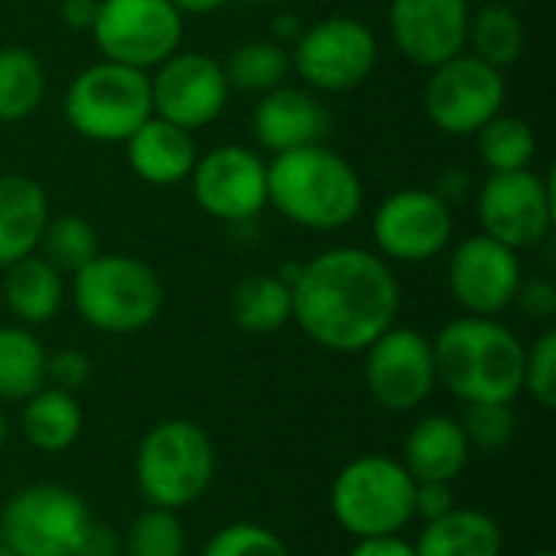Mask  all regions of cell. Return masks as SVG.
<instances>
[{
    "mask_svg": "<svg viewBox=\"0 0 556 556\" xmlns=\"http://www.w3.org/2000/svg\"><path fill=\"white\" fill-rule=\"evenodd\" d=\"M91 381V358L78 349L46 352V384L62 391H78Z\"/></svg>",
    "mask_w": 556,
    "mask_h": 556,
    "instance_id": "cell-37",
    "label": "cell"
},
{
    "mask_svg": "<svg viewBox=\"0 0 556 556\" xmlns=\"http://www.w3.org/2000/svg\"><path fill=\"white\" fill-rule=\"evenodd\" d=\"M218 469L208 430L186 417L160 420L147 430L134 456V482L150 508L182 511L195 505Z\"/></svg>",
    "mask_w": 556,
    "mask_h": 556,
    "instance_id": "cell-4",
    "label": "cell"
},
{
    "mask_svg": "<svg viewBox=\"0 0 556 556\" xmlns=\"http://www.w3.org/2000/svg\"><path fill=\"white\" fill-rule=\"evenodd\" d=\"M349 556H417V547L410 541H404L401 534H384V538L355 541Z\"/></svg>",
    "mask_w": 556,
    "mask_h": 556,
    "instance_id": "cell-41",
    "label": "cell"
},
{
    "mask_svg": "<svg viewBox=\"0 0 556 556\" xmlns=\"http://www.w3.org/2000/svg\"><path fill=\"white\" fill-rule=\"evenodd\" d=\"M293 319L326 352H365L397 323L401 283L391 264L365 248H329L293 280Z\"/></svg>",
    "mask_w": 556,
    "mask_h": 556,
    "instance_id": "cell-1",
    "label": "cell"
},
{
    "mask_svg": "<svg viewBox=\"0 0 556 556\" xmlns=\"http://www.w3.org/2000/svg\"><path fill=\"white\" fill-rule=\"evenodd\" d=\"M251 3H283V0H251Z\"/></svg>",
    "mask_w": 556,
    "mask_h": 556,
    "instance_id": "cell-47",
    "label": "cell"
},
{
    "mask_svg": "<svg viewBox=\"0 0 556 556\" xmlns=\"http://www.w3.org/2000/svg\"><path fill=\"white\" fill-rule=\"evenodd\" d=\"M365 388L371 401L388 414H410L437 391L433 342L410 329L391 326L365 349Z\"/></svg>",
    "mask_w": 556,
    "mask_h": 556,
    "instance_id": "cell-12",
    "label": "cell"
},
{
    "mask_svg": "<svg viewBox=\"0 0 556 556\" xmlns=\"http://www.w3.org/2000/svg\"><path fill=\"white\" fill-rule=\"evenodd\" d=\"M505 72L472 52H459L430 68L424 88L427 117L450 137H476V130L505 108Z\"/></svg>",
    "mask_w": 556,
    "mask_h": 556,
    "instance_id": "cell-10",
    "label": "cell"
},
{
    "mask_svg": "<svg viewBox=\"0 0 556 556\" xmlns=\"http://www.w3.org/2000/svg\"><path fill=\"white\" fill-rule=\"evenodd\" d=\"M290 62L309 91L342 94L368 81L378 65V39L355 16H326L303 29Z\"/></svg>",
    "mask_w": 556,
    "mask_h": 556,
    "instance_id": "cell-9",
    "label": "cell"
},
{
    "mask_svg": "<svg viewBox=\"0 0 556 556\" xmlns=\"http://www.w3.org/2000/svg\"><path fill=\"white\" fill-rule=\"evenodd\" d=\"M433 342L437 384L463 404H515L525 394L528 345L498 316L450 319Z\"/></svg>",
    "mask_w": 556,
    "mask_h": 556,
    "instance_id": "cell-2",
    "label": "cell"
},
{
    "mask_svg": "<svg viewBox=\"0 0 556 556\" xmlns=\"http://www.w3.org/2000/svg\"><path fill=\"white\" fill-rule=\"evenodd\" d=\"M254 137L267 153H287L309 143H323L329 134V111L309 88L280 85L261 94L254 104Z\"/></svg>",
    "mask_w": 556,
    "mask_h": 556,
    "instance_id": "cell-19",
    "label": "cell"
},
{
    "mask_svg": "<svg viewBox=\"0 0 556 556\" xmlns=\"http://www.w3.org/2000/svg\"><path fill=\"white\" fill-rule=\"evenodd\" d=\"M231 319L241 332L270 336L293 319V290L277 274H254L231 293Z\"/></svg>",
    "mask_w": 556,
    "mask_h": 556,
    "instance_id": "cell-26",
    "label": "cell"
},
{
    "mask_svg": "<svg viewBox=\"0 0 556 556\" xmlns=\"http://www.w3.org/2000/svg\"><path fill=\"white\" fill-rule=\"evenodd\" d=\"M479 225L482 235L525 251L541 244L554 228V186L547 176L531 169L492 173L479 189Z\"/></svg>",
    "mask_w": 556,
    "mask_h": 556,
    "instance_id": "cell-13",
    "label": "cell"
},
{
    "mask_svg": "<svg viewBox=\"0 0 556 556\" xmlns=\"http://www.w3.org/2000/svg\"><path fill=\"white\" fill-rule=\"evenodd\" d=\"M147 117H153V98L143 68L101 59L81 68L65 91L68 127L94 143H124Z\"/></svg>",
    "mask_w": 556,
    "mask_h": 556,
    "instance_id": "cell-7",
    "label": "cell"
},
{
    "mask_svg": "<svg viewBox=\"0 0 556 556\" xmlns=\"http://www.w3.org/2000/svg\"><path fill=\"white\" fill-rule=\"evenodd\" d=\"M192 195L199 208L218 222L244 225L267 208V163L248 147L225 143L195 160Z\"/></svg>",
    "mask_w": 556,
    "mask_h": 556,
    "instance_id": "cell-15",
    "label": "cell"
},
{
    "mask_svg": "<svg viewBox=\"0 0 556 556\" xmlns=\"http://www.w3.org/2000/svg\"><path fill=\"white\" fill-rule=\"evenodd\" d=\"M91 36L108 62L147 72L182 46V13L169 0H98Z\"/></svg>",
    "mask_w": 556,
    "mask_h": 556,
    "instance_id": "cell-11",
    "label": "cell"
},
{
    "mask_svg": "<svg viewBox=\"0 0 556 556\" xmlns=\"http://www.w3.org/2000/svg\"><path fill=\"white\" fill-rule=\"evenodd\" d=\"M521 277L518 251L489 235L459 241L446 267L450 293L469 316H502L515 303Z\"/></svg>",
    "mask_w": 556,
    "mask_h": 556,
    "instance_id": "cell-17",
    "label": "cell"
},
{
    "mask_svg": "<svg viewBox=\"0 0 556 556\" xmlns=\"http://www.w3.org/2000/svg\"><path fill=\"white\" fill-rule=\"evenodd\" d=\"M456 508V492L450 482H414V518L424 525L440 521Z\"/></svg>",
    "mask_w": 556,
    "mask_h": 556,
    "instance_id": "cell-39",
    "label": "cell"
},
{
    "mask_svg": "<svg viewBox=\"0 0 556 556\" xmlns=\"http://www.w3.org/2000/svg\"><path fill=\"white\" fill-rule=\"evenodd\" d=\"M127 163L130 169L150 182V186H179L189 179L195 160H199V147L192 130L169 124L163 117H147L127 140Z\"/></svg>",
    "mask_w": 556,
    "mask_h": 556,
    "instance_id": "cell-20",
    "label": "cell"
},
{
    "mask_svg": "<svg viewBox=\"0 0 556 556\" xmlns=\"http://www.w3.org/2000/svg\"><path fill=\"white\" fill-rule=\"evenodd\" d=\"M36 251H42L39 257H46L62 277L81 270L94 254H101L98 231L81 215H49Z\"/></svg>",
    "mask_w": 556,
    "mask_h": 556,
    "instance_id": "cell-32",
    "label": "cell"
},
{
    "mask_svg": "<svg viewBox=\"0 0 556 556\" xmlns=\"http://www.w3.org/2000/svg\"><path fill=\"white\" fill-rule=\"evenodd\" d=\"M371 235L384 261H433L453 241V205L433 189H397L375 208Z\"/></svg>",
    "mask_w": 556,
    "mask_h": 556,
    "instance_id": "cell-14",
    "label": "cell"
},
{
    "mask_svg": "<svg viewBox=\"0 0 556 556\" xmlns=\"http://www.w3.org/2000/svg\"><path fill=\"white\" fill-rule=\"evenodd\" d=\"M479 156L492 173H515V169H531L538 156V134L534 127L518 117L498 111L489 124L476 130Z\"/></svg>",
    "mask_w": 556,
    "mask_h": 556,
    "instance_id": "cell-31",
    "label": "cell"
},
{
    "mask_svg": "<svg viewBox=\"0 0 556 556\" xmlns=\"http://www.w3.org/2000/svg\"><path fill=\"white\" fill-rule=\"evenodd\" d=\"M469 446L482 453H498L511 446L518 433V417L511 404H466V414L459 417Z\"/></svg>",
    "mask_w": 556,
    "mask_h": 556,
    "instance_id": "cell-35",
    "label": "cell"
},
{
    "mask_svg": "<svg viewBox=\"0 0 556 556\" xmlns=\"http://www.w3.org/2000/svg\"><path fill=\"white\" fill-rule=\"evenodd\" d=\"M414 547L417 556H502L505 534L492 515L456 505L440 521L424 525V534Z\"/></svg>",
    "mask_w": 556,
    "mask_h": 556,
    "instance_id": "cell-25",
    "label": "cell"
},
{
    "mask_svg": "<svg viewBox=\"0 0 556 556\" xmlns=\"http://www.w3.org/2000/svg\"><path fill=\"white\" fill-rule=\"evenodd\" d=\"M528 556H556L554 551H534V554H528Z\"/></svg>",
    "mask_w": 556,
    "mask_h": 556,
    "instance_id": "cell-46",
    "label": "cell"
},
{
    "mask_svg": "<svg viewBox=\"0 0 556 556\" xmlns=\"http://www.w3.org/2000/svg\"><path fill=\"white\" fill-rule=\"evenodd\" d=\"M202 556H293V551L277 531L254 521H235L205 541Z\"/></svg>",
    "mask_w": 556,
    "mask_h": 556,
    "instance_id": "cell-34",
    "label": "cell"
},
{
    "mask_svg": "<svg viewBox=\"0 0 556 556\" xmlns=\"http://www.w3.org/2000/svg\"><path fill=\"white\" fill-rule=\"evenodd\" d=\"M49 222L42 186L23 173H0V270L36 254Z\"/></svg>",
    "mask_w": 556,
    "mask_h": 556,
    "instance_id": "cell-22",
    "label": "cell"
},
{
    "mask_svg": "<svg viewBox=\"0 0 556 556\" xmlns=\"http://www.w3.org/2000/svg\"><path fill=\"white\" fill-rule=\"evenodd\" d=\"M525 42H528V33H525V20L505 7V3H485L479 7L476 13H469V26H466V49L495 65V68H508L521 59L525 52Z\"/></svg>",
    "mask_w": 556,
    "mask_h": 556,
    "instance_id": "cell-28",
    "label": "cell"
},
{
    "mask_svg": "<svg viewBox=\"0 0 556 556\" xmlns=\"http://www.w3.org/2000/svg\"><path fill=\"white\" fill-rule=\"evenodd\" d=\"M329 508L336 525L355 541L401 534L414 521V479L397 456H355L332 479Z\"/></svg>",
    "mask_w": 556,
    "mask_h": 556,
    "instance_id": "cell-6",
    "label": "cell"
},
{
    "mask_svg": "<svg viewBox=\"0 0 556 556\" xmlns=\"http://www.w3.org/2000/svg\"><path fill=\"white\" fill-rule=\"evenodd\" d=\"M267 205L300 228L339 231L358 218L365 186L342 153L309 143L267 163Z\"/></svg>",
    "mask_w": 556,
    "mask_h": 556,
    "instance_id": "cell-3",
    "label": "cell"
},
{
    "mask_svg": "<svg viewBox=\"0 0 556 556\" xmlns=\"http://www.w3.org/2000/svg\"><path fill=\"white\" fill-rule=\"evenodd\" d=\"M222 68H225V78H228L231 88L264 94L270 88L287 85V78L293 72V62H290L287 46H280L274 39H251V42L235 46Z\"/></svg>",
    "mask_w": 556,
    "mask_h": 556,
    "instance_id": "cell-30",
    "label": "cell"
},
{
    "mask_svg": "<svg viewBox=\"0 0 556 556\" xmlns=\"http://www.w3.org/2000/svg\"><path fill=\"white\" fill-rule=\"evenodd\" d=\"M81 427H85V414L72 391L46 384L33 397L23 401L20 433L36 453L59 456V453L72 450L81 437Z\"/></svg>",
    "mask_w": 556,
    "mask_h": 556,
    "instance_id": "cell-23",
    "label": "cell"
},
{
    "mask_svg": "<svg viewBox=\"0 0 556 556\" xmlns=\"http://www.w3.org/2000/svg\"><path fill=\"white\" fill-rule=\"evenodd\" d=\"M469 13V0H391L388 29L407 62L437 68L466 52Z\"/></svg>",
    "mask_w": 556,
    "mask_h": 556,
    "instance_id": "cell-18",
    "label": "cell"
},
{
    "mask_svg": "<svg viewBox=\"0 0 556 556\" xmlns=\"http://www.w3.org/2000/svg\"><path fill=\"white\" fill-rule=\"evenodd\" d=\"M511 306H518L521 316L534 323H551L556 316V283L551 277H521Z\"/></svg>",
    "mask_w": 556,
    "mask_h": 556,
    "instance_id": "cell-38",
    "label": "cell"
},
{
    "mask_svg": "<svg viewBox=\"0 0 556 556\" xmlns=\"http://www.w3.org/2000/svg\"><path fill=\"white\" fill-rule=\"evenodd\" d=\"M98 16V0H62L59 3V20L72 33H91Z\"/></svg>",
    "mask_w": 556,
    "mask_h": 556,
    "instance_id": "cell-42",
    "label": "cell"
},
{
    "mask_svg": "<svg viewBox=\"0 0 556 556\" xmlns=\"http://www.w3.org/2000/svg\"><path fill=\"white\" fill-rule=\"evenodd\" d=\"M75 556H121V534L91 518V525H88V531H85Z\"/></svg>",
    "mask_w": 556,
    "mask_h": 556,
    "instance_id": "cell-40",
    "label": "cell"
},
{
    "mask_svg": "<svg viewBox=\"0 0 556 556\" xmlns=\"http://www.w3.org/2000/svg\"><path fill=\"white\" fill-rule=\"evenodd\" d=\"M303 20L296 16V13H280L277 20H274V42H280V46H287V49H293V42L303 36Z\"/></svg>",
    "mask_w": 556,
    "mask_h": 556,
    "instance_id": "cell-43",
    "label": "cell"
},
{
    "mask_svg": "<svg viewBox=\"0 0 556 556\" xmlns=\"http://www.w3.org/2000/svg\"><path fill=\"white\" fill-rule=\"evenodd\" d=\"M7 417H3V410H0V453H3V446H7Z\"/></svg>",
    "mask_w": 556,
    "mask_h": 556,
    "instance_id": "cell-45",
    "label": "cell"
},
{
    "mask_svg": "<svg viewBox=\"0 0 556 556\" xmlns=\"http://www.w3.org/2000/svg\"><path fill=\"white\" fill-rule=\"evenodd\" d=\"M46 388V345L29 326H0V401L23 404Z\"/></svg>",
    "mask_w": 556,
    "mask_h": 556,
    "instance_id": "cell-27",
    "label": "cell"
},
{
    "mask_svg": "<svg viewBox=\"0 0 556 556\" xmlns=\"http://www.w3.org/2000/svg\"><path fill=\"white\" fill-rule=\"evenodd\" d=\"M0 556H13V554H10V551H7V547L0 544Z\"/></svg>",
    "mask_w": 556,
    "mask_h": 556,
    "instance_id": "cell-48",
    "label": "cell"
},
{
    "mask_svg": "<svg viewBox=\"0 0 556 556\" xmlns=\"http://www.w3.org/2000/svg\"><path fill=\"white\" fill-rule=\"evenodd\" d=\"M72 303L94 332L130 336L160 319L166 290L150 264L130 254H94L72 274Z\"/></svg>",
    "mask_w": 556,
    "mask_h": 556,
    "instance_id": "cell-5",
    "label": "cell"
},
{
    "mask_svg": "<svg viewBox=\"0 0 556 556\" xmlns=\"http://www.w3.org/2000/svg\"><path fill=\"white\" fill-rule=\"evenodd\" d=\"M121 556H186V525L179 511H140L121 534Z\"/></svg>",
    "mask_w": 556,
    "mask_h": 556,
    "instance_id": "cell-33",
    "label": "cell"
},
{
    "mask_svg": "<svg viewBox=\"0 0 556 556\" xmlns=\"http://www.w3.org/2000/svg\"><path fill=\"white\" fill-rule=\"evenodd\" d=\"M182 16H205V13H215L218 7H225L228 0H169Z\"/></svg>",
    "mask_w": 556,
    "mask_h": 556,
    "instance_id": "cell-44",
    "label": "cell"
},
{
    "mask_svg": "<svg viewBox=\"0 0 556 556\" xmlns=\"http://www.w3.org/2000/svg\"><path fill=\"white\" fill-rule=\"evenodd\" d=\"M65 300L62 274L39 254H29L3 267V303L20 326H46L55 319Z\"/></svg>",
    "mask_w": 556,
    "mask_h": 556,
    "instance_id": "cell-24",
    "label": "cell"
},
{
    "mask_svg": "<svg viewBox=\"0 0 556 556\" xmlns=\"http://www.w3.org/2000/svg\"><path fill=\"white\" fill-rule=\"evenodd\" d=\"M228 94L231 85L225 78V68L208 52L176 49L150 75L153 114L186 130H199L212 124L225 111Z\"/></svg>",
    "mask_w": 556,
    "mask_h": 556,
    "instance_id": "cell-16",
    "label": "cell"
},
{
    "mask_svg": "<svg viewBox=\"0 0 556 556\" xmlns=\"http://www.w3.org/2000/svg\"><path fill=\"white\" fill-rule=\"evenodd\" d=\"M525 391L544 410L556 407V332L544 329L525 352Z\"/></svg>",
    "mask_w": 556,
    "mask_h": 556,
    "instance_id": "cell-36",
    "label": "cell"
},
{
    "mask_svg": "<svg viewBox=\"0 0 556 556\" xmlns=\"http://www.w3.org/2000/svg\"><path fill=\"white\" fill-rule=\"evenodd\" d=\"M472 456L469 437L459 417L430 414L414 424L404 440L401 466L410 472L414 482H453L466 469Z\"/></svg>",
    "mask_w": 556,
    "mask_h": 556,
    "instance_id": "cell-21",
    "label": "cell"
},
{
    "mask_svg": "<svg viewBox=\"0 0 556 556\" xmlns=\"http://www.w3.org/2000/svg\"><path fill=\"white\" fill-rule=\"evenodd\" d=\"M88 525V502L75 489L36 482L0 508V544L13 556H75Z\"/></svg>",
    "mask_w": 556,
    "mask_h": 556,
    "instance_id": "cell-8",
    "label": "cell"
},
{
    "mask_svg": "<svg viewBox=\"0 0 556 556\" xmlns=\"http://www.w3.org/2000/svg\"><path fill=\"white\" fill-rule=\"evenodd\" d=\"M46 98V68L26 46H0V121L16 124L36 114Z\"/></svg>",
    "mask_w": 556,
    "mask_h": 556,
    "instance_id": "cell-29",
    "label": "cell"
}]
</instances>
